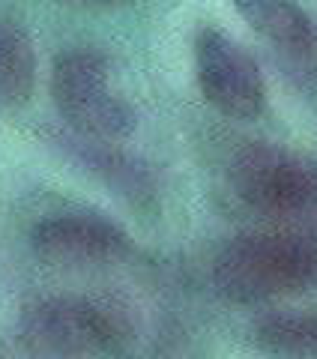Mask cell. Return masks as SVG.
<instances>
[{"instance_id":"cell-8","label":"cell","mask_w":317,"mask_h":359,"mask_svg":"<svg viewBox=\"0 0 317 359\" xmlns=\"http://www.w3.org/2000/svg\"><path fill=\"white\" fill-rule=\"evenodd\" d=\"M252 341L273 359H317V314L276 311L264 314L252 327Z\"/></svg>"},{"instance_id":"cell-9","label":"cell","mask_w":317,"mask_h":359,"mask_svg":"<svg viewBox=\"0 0 317 359\" xmlns=\"http://www.w3.org/2000/svg\"><path fill=\"white\" fill-rule=\"evenodd\" d=\"M69 144H72V153L90 168V171L99 174L114 192L129 198L132 204H144V201L153 198V180L147 174V168L135 162L132 156L108 147L105 141L78 138Z\"/></svg>"},{"instance_id":"cell-2","label":"cell","mask_w":317,"mask_h":359,"mask_svg":"<svg viewBox=\"0 0 317 359\" xmlns=\"http://www.w3.org/2000/svg\"><path fill=\"white\" fill-rule=\"evenodd\" d=\"M114 309L87 297H45L21 311L15 339L30 359H99L123 341Z\"/></svg>"},{"instance_id":"cell-3","label":"cell","mask_w":317,"mask_h":359,"mask_svg":"<svg viewBox=\"0 0 317 359\" xmlns=\"http://www.w3.org/2000/svg\"><path fill=\"white\" fill-rule=\"evenodd\" d=\"M105 54L75 48L51 66V99L66 126L87 141H120L135 129V111L111 90Z\"/></svg>"},{"instance_id":"cell-11","label":"cell","mask_w":317,"mask_h":359,"mask_svg":"<svg viewBox=\"0 0 317 359\" xmlns=\"http://www.w3.org/2000/svg\"><path fill=\"white\" fill-rule=\"evenodd\" d=\"M78 4H93V6H111V4H126V0H78Z\"/></svg>"},{"instance_id":"cell-5","label":"cell","mask_w":317,"mask_h":359,"mask_svg":"<svg viewBox=\"0 0 317 359\" xmlns=\"http://www.w3.org/2000/svg\"><path fill=\"white\" fill-rule=\"evenodd\" d=\"M195 75L203 99L231 120H255L267 105V84L255 57L216 27L195 33Z\"/></svg>"},{"instance_id":"cell-6","label":"cell","mask_w":317,"mask_h":359,"mask_svg":"<svg viewBox=\"0 0 317 359\" xmlns=\"http://www.w3.org/2000/svg\"><path fill=\"white\" fill-rule=\"evenodd\" d=\"M30 245L54 266L114 264L132 252L129 233L99 212H54L33 224Z\"/></svg>"},{"instance_id":"cell-7","label":"cell","mask_w":317,"mask_h":359,"mask_svg":"<svg viewBox=\"0 0 317 359\" xmlns=\"http://www.w3.org/2000/svg\"><path fill=\"white\" fill-rule=\"evenodd\" d=\"M248 27L260 33L293 69L317 75V18L293 0H231Z\"/></svg>"},{"instance_id":"cell-4","label":"cell","mask_w":317,"mask_h":359,"mask_svg":"<svg viewBox=\"0 0 317 359\" xmlns=\"http://www.w3.org/2000/svg\"><path fill=\"white\" fill-rule=\"evenodd\" d=\"M231 183L264 216H305L317 207V162L278 144H248L231 162Z\"/></svg>"},{"instance_id":"cell-1","label":"cell","mask_w":317,"mask_h":359,"mask_svg":"<svg viewBox=\"0 0 317 359\" xmlns=\"http://www.w3.org/2000/svg\"><path fill=\"white\" fill-rule=\"evenodd\" d=\"M317 282V240L305 233H243L213 264L216 290L243 306L309 290Z\"/></svg>"},{"instance_id":"cell-10","label":"cell","mask_w":317,"mask_h":359,"mask_svg":"<svg viewBox=\"0 0 317 359\" xmlns=\"http://www.w3.org/2000/svg\"><path fill=\"white\" fill-rule=\"evenodd\" d=\"M36 87V54L27 30L0 18V105L18 108Z\"/></svg>"}]
</instances>
